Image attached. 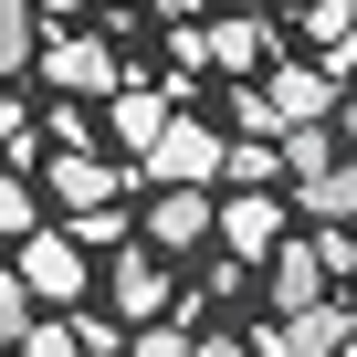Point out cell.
I'll return each instance as SVG.
<instances>
[{"mask_svg":"<svg viewBox=\"0 0 357 357\" xmlns=\"http://www.w3.org/2000/svg\"><path fill=\"white\" fill-rule=\"evenodd\" d=\"M221 158H231V137H221V126L168 116V126H158V147L137 158V178H147V190H221Z\"/></svg>","mask_w":357,"mask_h":357,"instance_id":"6da1fadb","label":"cell"},{"mask_svg":"<svg viewBox=\"0 0 357 357\" xmlns=\"http://www.w3.org/2000/svg\"><path fill=\"white\" fill-rule=\"evenodd\" d=\"M32 63H43V84H53V95H116V74H126L105 22H95V32H53Z\"/></svg>","mask_w":357,"mask_h":357,"instance_id":"7a4b0ae2","label":"cell"},{"mask_svg":"<svg viewBox=\"0 0 357 357\" xmlns=\"http://www.w3.org/2000/svg\"><path fill=\"white\" fill-rule=\"evenodd\" d=\"M22 284H32V305L74 315V305H84V242H74V231H32V242H22Z\"/></svg>","mask_w":357,"mask_h":357,"instance_id":"3957f363","label":"cell"},{"mask_svg":"<svg viewBox=\"0 0 357 357\" xmlns=\"http://www.w3.org/2000/svg\"><path fill=\"white\" fill-rule=\"evenodd\" d=\"M105 305H116L126 326H147V315H168V252H158V242H137V252H116V263H105Z\"/></svg>","mask_w":357,"mask_h":357,"instance_id":"277c9868","label":"cell"},{"mask_svg":"<svg viewBox=\"0 0 357 357\" xmlns=\"http://www.w3.org/2000/svg\"><path fill=\"white\" fill-rule=\"evenodd\" d=\"M43 190H53L63 211H105V200H126V190H137V178H126L116 158H95V147H63V158L43 168Z\"/></svg>","mask_w":357,"mask_h":357,"instance_id":"5b68a950","label":"cell"},{"mask_svg":"<svg viewBox=\"0 0 357 357\" xmlns=\"http://www.w3.org/2000/svg\"><path fill=\"white\" fill-rule=\"evenodd\" d=\"M347 294H326V305H294V315H273V336H263V357H336L347 347Z\"/></svg>","mask_w":357,"mask_h":357,"instance_id":"8992f818","label":"cell"},{"mask_svg":"<svg viewBox=\"0 0 357 357\" xmlns=\"http://www.w3.org/2000/svg\"><path fill=\"white\" fill-rule=\"evenodd\" d=\"M211 231H221V190H158V211H147L158 252H200Z\"/></svg>","mask_w":357,"mask_h":357,"instance_id":"52a82bcc","label":"cell"},{"mask_svg":"<svg viewBox=\"0 0 357 357\" xmlns=\"http://www.w3.org/2000/svg\"><path fill=\"white\" fill-rule=\"evenodd\" d=\"M273 242H284V200H273V190H221V252L263 263Z\"/></svg>","mask_w":357,"mask_h":357,"instance_id":"ba28073f","label":"cell"},{"mask_svg":"<svg viewBox=\"0 0 357 357\" xmlns=\"http://www.w3.org/2000/svg\"><path fill=\"white\" fill-rule=\"evenodd\" d=\"M263 273H273V284H263V294H273V315H294V305H326V294H336V273H326V252H315V242H273V252H263Z\"/></svg>","mask_w":357,"mask_h":357,"instance_id":"9c48e42d","label":"cell"},{"mask_svg":"<svg viewBox=\"0 0 357 357\" xmlns=\"http://www.w3.org/2000/svg\"><path fill=\"white\" fill-rule=\"evenodd\" d=\"M263 105H273V137H284V126H305V116H336V74H326V63H273Z\"/></svg>","mask_w":357,"mask_h":357,"instance_id":"30bf717a","label":"cell"},{"mask_svg":"<svg viewBox=\"0 0 357 357\" xmlns=\"http://www.w3.org/2000/svg\"><path fill=\"white\" fill-rule=\"evenodd\" d=\"M273 147H284V178H315V168H336V158H347V137H336V116H305V126H284Z\"/></svg>","mask_w":357,"mask_h":357,"instance_id":"8fae6325","label":"cell"},{"mask_svg":"<svg viewBox=\"0 0 357 357\" xmlns=\"http://www.w3.org/2000/svg\"><path fill=\"white\" fill-rule=\"evenodd\" d=\"M294 200H305L315 221H357V147H347L336 168H315V178H294Z\"/></svg>","mask_w":357,"mask_h":357,"instance_id":"7c38bea8","label":"cell"},{"mask_svg":"<svg viewBox=\"0 0 357 357\" xmlns=\"http://www.w3.org/2000/svg\"><path fill=\"white\" fill-rule=\"evenodd\" d=\"M211 63L221 74H252V63H273V32L252 11H231V22H211Z\"/></svg>","mask_w":357,"mask_h":357,"instance_id":"4fadbf2b","label":"cell"},{"mask_svg":"<svg viewBox=\"0 0 357 357\" xmlns=\"http://www.w3.org/2000/svg\"><path fill=\"white\" fill-rule=\"evenodd\" d=\"M168 116H178V105H168V95H116V105H105V126H116V147H126V158H147V147H158V126H168Z\"/></svg>","mask_w":357,"mask_h":357,"instance_id":"5bb4252c","label":"cell"},{"mask_svg":"<svg viewBox=\"0 0 357 357\" xmlns=\"http://www.w3.org/2000/svg\"><path fill=\"white\" fill-rule=\"evenodd\" d=\"M273 178H284V147H273V137H231L221 190H273Z\"/></svg>","mask_w":357,"mask_h":357,"instance_id":"9a60e30c","label":"cell"},{"mask_svg":"<svg viewBox=\"0 0 357 357\" xmlns=\"http://www.w3.org/2000/svg\"><path fill=\"white\" fill-rule=\"evenodd\" d=\"M32 53H43V11H32V0H0V84H11Z\"/></svg>","mask_w":357,"mask_h":357,"instance_id":"2e32d148","label":"cell"},{"mask_svg":"<svg viewBox=\"0 0 357 357\" xmlns=\"http://www.w3.org/2000/svg\"><path fill=\"white\" fill-rule=\"evenodd\" d=\"M126 357H190V315H147V326H126Z\"/></svg>","mask_w":357,"mask_h":357,"instance_id":"e0dca14e","label":"cell"},{"mask_svg":"<svg viewBox=\"0 0 357 357\" xmlns=\"http://www.w3.org/2000/svg\"><path fill=\"white\" fill-rule=\"evenodd\" d=\"M11 357H84V336H74V315H32Z\"/></svg>","mask_w":357,"mask_h":357,"instance_id":"ac0fdd59","label":"cell"},{"mask_svg":"<svg viewBox=\"0 0 357 357\" xmlns=\"http://www.w3.org/2000/svg\"><path fill=\"white\" fill-rule=\"evenodd\" d=\"M74 336H84V357H126V315H116V305H105V315L74 305Z\"/></svg>","mask_w":357,"mask_h":357,"instance_id":"d6986e66","label":"cell"},{"mask_svg":"<svg viewBox=\"0 0 357 357\" xmlns=\"http://www.w3.org/2000/svg\"><path fill=\"white\" fill-rule=\"evenodd\" d=\"M32 168H0V242H32Z\"/></svg>","mask_w":357,"mask_h":357,"instance_id":"ffe728a7","label":"cell"},{"mask_svg":"<svg viewBox=\"0 0 357 357\" xmlns=\"http://www.w3.org/2000/svg\"><path fill=\"white\" fill-rule=\"evenodd\" d=\"M22 326H32V284L22 263H0V347H22Z\"/></svg>","mask_w":357,"mask_h":357,"instance_id":"44dd1931","label":"cell"},{"mask_svg":"<svg viewBox=\"0 0 357 357\" xmlns=\"http://www.w3.org/2000/svg\"><path fill=\"white\" fill-rule=\"evenodd\" d=\"M0 158L32 168V116H22V95H0Z\"/></svg>","mask_w":357,"mask_h":357,"instance_id":"7402d4cb","label":"cell"},{"mask_svg":"<svg viewBox=\"0 0 357 357\" xmlns=\"http://www.w3.org/2000/svg\"><path fill=\"white\" fill-rule=\"evenodd\" d=\"M43 126H53V147H95V116H84V95H63Z\"/></svg>","mask_w":357,"mask_h":357,"instance_id":"603a6c76","label":"cell"},{"mask_svg":"<svg viewBox=\"0 0 357 357\" xmlns=\"http://www.w3.org/2000/svg\"><path fill=\"white\" fill-rule=\"evenodd\" d=\"M74 242L95 252V242H126V200H105V211H74Z\"/></svg>","mask_w":357,"mask_h":357,"instance_id":"cb8c5ba5","label":"cell"},{"mask_svg":"<svg viewBox=\"0 0 357 357\" xmlns=\"http://www.w3.org/2000/svg\"><path fill=\"white\" fill-rule=\"evenodd\" d=\"M231 126H242V137H273V105H263V95L242 84V95H231Z\"/></svg>","mask_w":357,"mask_h":357,"instance_id":"d4e9b609","label":"cell"},{"mask_svg":"<svg viewBox=\"0 0 357 357\" xmlns=\"http://www.w3.org/2000/svg\"><path fill=\"white\" fill-rule=\"evenodd\" d=\"M190 357H252V347H242V336H221V326H211V336H190Z\"/></svg>","mask_w":357,"mask_h":357,"instance_id":"484cf974","label":"cell"},{"mask_svg":"<svg viewBox=\"0 0 357 357\" xmlns=\"http://www.w3.org/2000/svg\"><path fill=\"white\" fill-rule=\"evenodd\" d=\"M336 137H347V147H357V95H336Z\"/></svg>","mask_w":357,"mask_h":357,"instance_id":"4316f807","label":"cell"},{"mask_svg":"<svg viewBox=\"0 0 357 357\" xmlns=\"http://www.w3.org/2000/svg\"><path fill=\"white\" fill-rule=\"evenodd\" d=\"M347 315H357V263H347Z\"/></svg>","mask_w":357,"mask_h":357,"instance_id":"83f0119b","label":"cell"},{"mask_svg":"<svg viewBox=\"0 0 357 357\" xmlns=\"http://www.w3.org/2000/svg\"><path fill=\"white\" fill-rule=\"evenodd\" d=\"M336 357H357V326H347V347H336Z\"/></svg>","mask_w":357,"mask_h":357,"instance_id":"f1b7e54d","label":"cell"},{"mask_svg":"<svg viewBox=\"0 0 357 357\" xmlns=\"http://www.w3.org/2000/svg\"><path fill=\"white\" fill-rule=\"evenodd\" d=\"M53 11H84V0H53Z\"/></svg>","mask_w":357,"mask_h":357,"instance_id":"f546056e","label":"cell"}]
</instances>
